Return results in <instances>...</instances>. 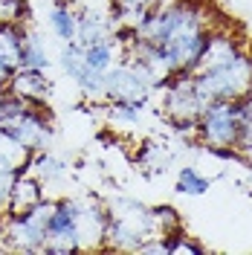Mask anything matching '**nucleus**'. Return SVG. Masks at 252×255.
<instances>
[{
  "label": "nucleus",
  "mask_w": 252,
  "mask_h": 255,
  "mask_svg": "<svg viewBox=\"0 0 252 255\" xmlns=\"http://www.w3.org/2000/svg\"><path fill=\"white\" fill-rule=\"evenodd\" d=\"M191 76H194V87H197V93H200L206 105L218 102V99L235 102V99H241V96H247L252 90V64L247 52L235 55L226 64L200 67Z\"/></svg>",
  "instance_id": "1"
},
{
  "label": "nucleus",
  "mask_w": 252,
  "mask_h": 255,
  "mask_svg": "<svg viewBox=\"0 0 252 255\" xmlns=\"http://www.w3.org/2000/svg\"><path fill=\"white\" fill-rule=\"evenodd\" d=\"M55 203L58 200L44 197L41 203H35L23 215H6V221H3V241H6V247L15 250V253H41L44 238H47L49 218L55 212Z\"/></svg>",
  "instance_id": "2"
},
{
  "label": "nucleus",
  "mask_w": 252,
  "mask_h": 255,
  "mask_svg": "<svg viewBox=\"0 0 252 255\" xmlns=\"http://www.w3.org/2000/svg\"><path fill=\"white\" fill-rule=\"evenodd\" d=\"M200 142H206L209 151H223V148H238L241 136V113H238V99H218L209 102L200 113Z\"/></svg>",
  "instance_id": "3"
},
{
  "label": "nucleus",
  "mask_w": 252,
  "mask_h": 255,
  "mask_svg": "<svg viewBox=\"0 0 252 255\" xmlns=\"http://www.w3.org/2000/svg\"><path fill=\"white\" fill-rule=\"evenodd\" d=\"M41 253H47V255L79 253V238H76V197H61L55 203V212L49 218L47 238H44Z\"/></svg>",
  "instance_id": "4"
},
{
  "label": "nucleus",
  "mask_w": 252,
  "mask_h": 255,
  "mask_svg": "<svg viewBox=\"0 0 252 255\" xmlns=\"http://www.w3.org/2000/svg\"><path fill=\"white\" fill-rule=\"evenodd\" d=\"M108 232V206L90 197H76V238L79 250H102Z\"/></svg>",
  "instance_id": "5"
},
{
  "label": "nucleus",
  "mask_w": 252,
  "mask_h": 255,
  "mask_svg": "<svg viewBox=\"0 0 252 255\" xmlns=\"http://www.w3.org/2000/svg\"><path fill=\"white\" fill-rule=\"evenodd\" d=\"M151 84L122 58L108 70V102H127V105H145L151 96Z\"/></svg>",
  "instance_id": "6"
},
{
  "label": "nucleus",
  "mask_w": 252,
  "mask_h": 255,
  "mask_svg": "<svg viewBox=\"0 0 252 255\" xmlns=\"http://www.w3.org/2000/svg\"><path fill=\"white\" fill-rule=\"evenodd\" d=\"M206 102L200 99L197 87H194V76L191 73H180L177 81L168 87L165 93V102H162V111L165 116L177 122V119H200Z\"/></svg>",
  "instance_id": "7"
},
{
  "label": "nucleus",
  "mask_w": 252,
  "mask_h": 255,
  "mask_svg": "<svg viewBox=\"0 0 252 255\" xmlns=\"http://www.w3.org/2000/svg\"><path fill=\"white\" fill-rule=\"evenodd\" d=\"M6 128L17 136V142H23L26 148H29L32 154L49 148V142H52V125H49V119L38 111V108L23 111L20 116H15Z\"/></svg>",
  "instance_id": "8"
},
{
  "label": "nucleus",
  "mask_w": 252,
  "mask_h": 255,
  "mask_svg": "<svg viewBox=\"0 0 252 255\" xmlns=\"http://www.w3.org/2000/svg\"><path fill=\"white\" fill-rule=\"evenodd\" d=\"M12 96L29 102L35 108L47 105L52 99V81H49L47 70H29V67H17L9 79V87H6Z\"/></svg>",
  "instance_id": "9"
},
{
  "label": "nucleus",
  "mask_w": 252,
  "mask_h": 255,
  "mask_svg": "<svg viewBox=\"0 0 252 255\" xmlns=\"http://www.w3.org/2000/svg\"><path fill=\"white\" fill-rule=\"evenodd\" d=\"M44 197H47V194H44V183L23 168V171H17V177H15V186H12V194H9L6 215H23V212H29L35 203H41Z\"/></svg>",
  "instance_id": "10"
},
{
  "label": "nucleus",
  "mask_w": 252,
  "mask_h": 255,
  "mask_svg": "<svg viewBox=\"0 0 252 255\" xmlns=\"http://www.w3.org/2000/svg\"><path fill=\"white\" fill-rule=\"evenodd\" d=\"M113 35V20L105 12H99V9H90V6H84L79 12V32H76V41L79 44H93V41H105V38H111Z\"/></svg>",
  "instance_id": "11"
},
{
  "label": "nucleus",
  "mask_w": 252,
  "mask_h": 255,
  "mask_svg": "<svg viewBox=\"0 0 252 255\" xmlns=\"http://www.w3.org/2000/svg\"><path fill=\"white\" fill-rule=\"evenodd\" d=\"M122 55H125V47H122V41L116 38V32H113L111 38H105V41H93V44L84 47L87 67H90V70H102V73H108L113 64L122 61Z\"/></svg>",
  "instance_id": "12"
},
{
  "label": "nucleus",
  "mask_w": 252,
  "mask_h": 255,
  "mask_svg": "<svg viewBox=\"0 0 252 255\" xmlns=\"http://www.w3.org/2000/svg\"><path fill=\"white\" fill-rule=\"evenodd\" d=\"M26 171L29 174H35L44 186L47 183H58V180H64L67 177V171H70V162L67 159H61L58 154H52L49 148H44V151H35L29 157V162H26Z\"/></svg>",
  "instance_id": "13"
},
{
  "label": "nucleus",
  "mask_w": 252,
  "mask_h": 255,
  "mask_svg": "<svg viewBox=\"0 0 252 255\" xmlns=\"http://www.w3.org/2000/svg\"><path fill=\"white\" fill-rule=\"evenodd\" d=\"M32 151L6 125H0V171H23L29 162Z\"/></svg>",
  "instance_id": "14"
},
{
  "label": "nucleus",
  "mask_w": 252,
  "mask_h": 255,
  "mask_svg": "<svg viewBox=\"0 0 252 255\" xmlns=\"http://www.w3.org/2000/svg\"><path fill=\"white\" fill-rule=\"evenodd\" d=\"M241 52H244V49H241V44H238L232 35L212 32V35H209V44H206V49H203V58H200V64H197V70H200V67L226 64V61H232L235 55H241Z\"/></svg>",
  "instance_id": "15"
},
{
  "label": "nucleus",
  "mask_w": 252,
  "mask_h": 255,
  "mask_svg": "<svg viewBox=\"0 0 252 255\" xmlns=\"http://www.w3.org/2000/svg\"><path fill=\"white\" fill-rule=\"evenodd\" d=\"M47 23L49 32L58 38V41H76V32H79V12L70 6V3H52L47 12Z\"/></svg>",
  "instance_id": "16"
},
{
  "label": "nucleus",
  "mask_w": 252,
  "mask_h": 255,
  "mask_svg": "<svg viewBox=\"0 0 252 255\" xmlns=\"http://www.w3.org/2000/svg\"><path fill=\"white\" fill-rule=\"evenodd\" d=\"M20 47H23V23L0 20V61L17 70L20 67Z\"/></svg>",
  "instance_id": "17"
},
{
  "label": "nucleus",
  "mask_w": 252,
  "mask_h": 255,
  "mask_svg": "<svg viewBox=\"0 0 252 255\" xmlns=\"http://www.w3.org/2000/svg\"><path fill=\"white\" fill-rule=\"evenodd\" d=\"M49 52L44 38L35 29H29L23 23V47H20V67H29V70H49Z\"/></svg>",
  "instance_id": "18"
},
{
  "label": "nucleus",
  "mask_w": 252,
  "mask_h": 255,
  "mask_svg": "<svg viewBox=\"0 0 252 255\" xmlns=\"http://www.w3.org/2000/svg\"><path fill=\"white\" fill-rule=\"evenodd\" d=\"M58 64H61V70L70 79L79 81L90 70L87 67V58H84V44H79V41H64L61 52H58Z\"/></svg>",
  "instance_id": "19"
},
{
  "label": "nucleus",
  "mask_w": 252,
  "mask_h": 255,
  "mask_svg": "<svg viewBox=\"0 0 252 255\" xmlns=\"http://www.w3.org/2000/svg\"><path fill=\"white\" fill-rule=\"evenodd\" d=\"M136 162H139L145 171H151V174H162L171 165V151L162 142H145L142 151L136 154Z\"/></svg>",
  "instance_id": "20"
},
{
  "label": "nucleus",
  "mask_w": 252,
  "mask_h": 255,
  "mask_svg": "<svg viewBox=\"0 0 252 255\" xmlns=\"http://www.w3.org/2000/svg\"><path fill=\"white\" fill-rule=\"evenodd\" d=\"M209 189H212V180L203 177L194 165H183V168L177 171V191H180V194L197 197V194H206Z\"/></svg>",
  "instance_id": "21"
},
{
  "label": "nucleus",
  "mask_w": 252,
  "mask_h": 255,
  "mask_svg": "<svg viewBox=\"0 0 252 255\" xmlns=\"http://www.w3.org/2000/svg\"><path fill=\"white\" fill-rule=\"evenodd\" d=\"M76 84H79V90L84 93V99H90V102L108 99V73H102V70H87Z\"/></svg>",
  "instance_id": "22"
},
{
  "label": "nucleus",
  "mask_w": 252,
  "mask_h": 255,
  "mask_svg": "<svg viewBox=\"0 0 252 255\" xmlns=\"http://www.w3.org/2000/svg\"><path fill=\"white\" fill-rule=\"evenodd\" d=\"M151 226L154 235H168L174 229H180V215L174 206H154L151 209Z\"/></svg>",
  "instance_id": "23"
},
{
  "label": "nucleus",
  "mask_w": 252,
  "mask_h": 255,
  "mask_svg": "<svg viewBox=\"0 0 252 255\" xmlns=\"http://www.w3.org/2000/svg\"><path fill=\"white\" fill-rule=\"evenodd\" d=\"M168 241V255H203V244H197V241H191L189 235H183V229H174L165 235Z\"/></svg>",
  "instance_id": "24"
},
{
  "label": "nucleus",
  "mask_w": 252,
  "mask_h": 255,
  "mask_svg": "<svg viewBox=\"0 0 252 255\" xmlns=\"http://www.w3.org/2000/svg\"><path fill=\"white\" fill-rule=\"evenodd\" d=\"M142 116V105H127V102H111L108 108V119L113 125H136Z\"/></svg>",
  "instance_id": "25"
},
{
  "label": "nucleus",
  "mask_w": 252,
  "mask_h": 255,
  "mask_svg": "<svg viewBox=\"0 0 252 255\" xmlns=\"http://www.w3.org/2000/svg\"><path fill=\"white\" fill-rule=\"evenodd\" d=\"M17 171H0V215H6V206H9V194H12V186H15Z\"/></svg>",
  "instance_id": "26"
},
{
  "label": "nucleus",
  "mask_w": 252,
  "mask_h": 255,
  "mask_svg": "<svg viewBox=\"0 0 252 255\" xmlns=\"http://www.w3.org/2000/svg\"><path fill=\"white\" fill-rule=\"evenodd\" d=\"M12 73H15V70H12L9 64H3V61H0V87H3V90L9 87V79H12Z\"/></svg>",
  "instance_id": "27"
},
{
  "label": "nucleus",
  "mask_w": 252,
  "mask_h": 255,
  "mask_svg": "<svg viewBox=\"0 0 252 255\" xmlns=\"http://www.w3.org/2000/svg\"><path fill=\"white\" fill-rule=\"evenodd\" d=\"M3 96H6V90H3V87H0V102H3Z\"/></svg>",
  "instance_id": "28"
},
{
  "label": "nucleus",
  "mask_w": 252,
  "mask_h": 255,
  "mask_svg": "<svg viewBox=\"0 0 252 255\" xmlns=\"http://www.w3.org/2000/svg\"><path fill=\"white\" fill-rule=\"evenodd\" d=\"M52 3H67V0H52Z\"/></svg>",
  "instance_id": "29"
},
{
  "label": "nucleus",
  "mask_w": 252,
  "mask_h": 255,
  "mask_svg": "<svg viewBox=\"0 0 252 255\" xmlns=\"http://www.w3.org/2000/svg\"><path fill=\"white\" fill-rule=\"evenodd\" d=\"M250 64H252V55H250Z\"/></svg>",
  "instance_id": "30"
}]
</instances>
